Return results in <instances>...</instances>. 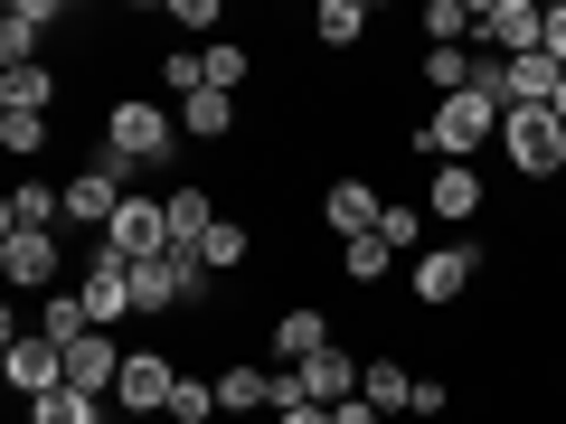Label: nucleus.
Segmentation results:
<instances>
[{"mask_svg": "<svg viewBox=\"0 0 566 424\" xmlns=\"http://www.w3.org/2000/svg\"><path fill=\"white\" fill-rule=\"evenodd\" d=\"M472 57H482V47H472ZM501 123H510V104H501V57H482V76H472L463 95H444L434 114L416 123V151H424L434 170H444V161H482V141H501Z\"/></svg>", "mask_w": 566, "mask_h": 424, "instance_id": "1", "label": "nucleus"}, {"mask_svg": "<svg viewBox=\"0 0 566 424\" xmlns=\"http://www.w3.org/2000/svg\"><path fill=\"white\" fill-rule=\"evenodd\" d=\"M170 141H180V104H161V95H123V104H104V151H123L133 170H161V161H170Z\"/></svg>", "mask_w": 566, "mask_h": 424, "instance_id": "2", "label": "nucleus"}, {"mask_svg": "<svg viewBox=\"0 0 566 424\" xmlns=\"http://www.w3.org/2000/svg\"><path fill=\"white\" fill-rule=\"evenodd\" d=\"M501 151H510V170H520V180H557V170H566V123L547 114V104H510Z\"/></svg>", "mask_w": 566, "mask_h": 424, "instance_id": "3", "label": "nucleus"}, {"mask_svg": "<svg viewBox=\"0 0 566 424\" xmlns=\"http://www.w3.org/2000/svg\"><path fill=\"white\" fill-rule=\"evenodd\" d=\"M133 180H142V170L123 161V151H95V161L66 180V226H95V236H104V226H114V208L133 199Z\"/></svg>", "mask_w": 566, "mask_h": 424, "instance_id": "4", "label": "nucleus"}, {"mask_svg": "<svg viewBox=\"0 0 566 424\" xmlns=\"http://www.w3.org/2000/svg\"><path fill=\"white\" fill-rule=\"evenodd\" d=\"M472 47H482V57H538L547 10L538 0H482V10H472Z\"/></svg>", "mask_w": 566, "mask_h": 424, "instance_id": "5", "label": "nucleus"}, {"mask_svg": "<svg viewBox=\"0 0 566 424\" xmlns=\"http://www.w3.org/2000/svg\"><path fill=\"white\" fill-rule=\"evenodd\" d=\"M170 386H180L170 349H123V378H114L123 424H161V415H170Z\"/></svg>", "mask_w": 566, "mask_h": 424, "instance_id": "6", "label": "nucleus"}, {"mask_svg": "<svg viewBox=\"0 0 566 424\" xmlns=\"http://www.w3.org/2000/svg\"><path fill=\"white\" fill-rule=\"evenodd\" d=\"M104 255H114V264H151V255H170V199L133 189V199L114 208V226H104Z\"/></svg>", "mask_w": 566, "mask_h": 424, "instance_id": "7", "label": "nucleus"}, {"mask_svg": "<svg viewBox=\"0 0 566 424\" xmlns=\"http://www.w3.org/2000/svg\"><path fill=\"white\" fill-rule=\"evenodd\" d=\"M0 378H10V396H20V405H39V396H57V386H66V349L48 340V330H10Z\"/></svg>", "mask_w": 566, "mask_h": 424, "instance_id": "8", "label": "nucleus"}, {"mask_svg": "<svg viewBox=\"0 0 566 424\" xmlns=\"http://www.w3.org/2000/svg\"><path fill=\"white\" fill-rule=\"evenodd\" d=\"M472 283H482V245H472V236H463V245H434V255H416V303H424V311H453Z\"/></svg>", "mask_w": 566, "mask_h": 424, "instance_id": "9", "label": "nucleus"}, {"mask_svg": "<svg viewBox=\"0 0 566 424\" xmlns=\"http://www.w3.org/2000/svg\"><path fill=\"white\" fill-rule=\"evenodd\" d=\"M85 311H95V330H123V321H142V303H133V264H114L104 255V236H95V255H85Z\"/></svg>", "mask_w": 566, "mask_h": 424, "instance_id": "10", "label": "nucleus"}, {"mask_svg": "<svg viewBox=\"0 0 566 424\" xmlns=\"http://www.w3.org/2000/svg\"><path fill=\"white\" fill-rule=\"evenodd\" d=\"M48 20H57V0H10V10H0V76L39 66V39H48Z\"/></svg>", "mask_w": 566, "mask_h": 424, "instance_id": "11", "label": "nucleus"}, {"mask_svg": "<svg viewBox=\"0 0 566 424\" xmlns=\"http://www.w3.org/2000/svg\"><path fill=\"white\" fill-rule=\"evenodd\" d=\"M114 378H123V349H114V330H95V340H76V349H66V386H76V396L114 405Z\"/></svg>", "mask_w": 566, "mask_h": 424, "instance_id": "12", "label": "nucleus"}, {"mask_svg": "<svg viewBox=\"0 0 566 424\" xmlns=\"http://www.w3.org/2000/svg\"><path fill=\"white\" fill-rule=\"evenodd\" d=\"M218 415H237V424L274 415V368H255V359H227V368H218Z\"/></svg>", "mask_w": 566, "mask_h": 424, "instance_id": "13", "label": "nucleus"}, {"mask_svg": "<svg viewBox=\"0 0 566 424\" xmlns=\"http://www.w3.org/2000/svg\"><path fill=\"white\" fill-rule=\"evenodd\" d=\"M322 218H331V236H378V218H387V199H378V189H368V180H331L322 189Z\"/></svg>", "mask_w": 566, "mask_h": 424, "instance_id": "14", "label": "nucleus"}, {"mask_svg": "<svg viewBox=\"0 0 566 424\" xmlns=\"http://www.w3.org/2000/svg\"><path fill=\"white\" fill-rule=\"evenodd\" d=\"M359 368H368V359H349V349L331 340L322 359H303L293 378H303V396H312V405H349V396H359Z\"/></svg>", "mask_w": 566, "mask_h": 424, "instance_id": "15", "label": "nucleus"}, {"mask_svg": "<svg viewBox=\"0 0 566 424\" xmlns=\"http://www.w3.org/2000/svg\"><path fill=\"white\" fill-rule=\"evenodd\" d=\"M424 218H482V161H444L424 180Z\"/></svg>", "mask_w": 566, "mask_h": 424, "instance_id": "16", "label": "nucleus"}, {"mask_svg": "<svg viewBox=\"0 0 566 424\" xmlns=\"http://www.w3.org/2000/svg\"><path fill=\"white\" fill-rule=\"evenodd\" d=\"M0 274L20 293H57V236H0Z\"/></svg>", "mask_w": 566, "mask_h": 424, "instance_id": "17", "label": "nucleus"}, {"mask_svg": "<svg viewBox=\"0 0 566 424\" xmlns=\"http://www.w3.org/2000/svg\"><path fill=\"white\" fill-rule=\"evenodd\" d=\"M208 236H218V199H208L199 180H180L170 189V255H199Z\"/></svg>", "mask_w": 566, "mask_h": 424, "instance_id": "18", "label": "nucleus"}, {"mask_svg": "<svg viewBox=\"0 0 566 424\" xmlns=\"http://www.w3.org/2000/svg\"><path fill=\"white\" fill-rule=\"evenodd\" d=\"M557 76L566 66L547 57V47L538 57H501V104H557Z\"/></svg>", "mask_w": 566, "mask_h": 424, "instance_id": "19", "label": "nucleus"}, {"mask_svg": "<svg viewBox=\"0 0 566 424\" xmlns=\"http://www.w3.org/2000/svg\"><path fill=\"white\" fill-rule=\"evenodd\" d=\"M322 349H331V321H322V311H283V321H274V359L283 368H303V359H322Z\"/></svg>", "mask_w": 566, "mask_h": 424, "instance_id": "20", "label": "nucleus"}, {"mask_svg": "<svg viewBox=\"0 0 566 424\" xmlns=\"http://www.w3.org/2000/svg\"><path fill=\"white\" fill-rule=\"evenodd\" d=\"M133 303H142V321H170V311H180V264L170 255L133 264Z\"/></svg>", "mask_w": 566, "mask_h": 424, "instance_id": "21", "label": "nucleus"}, {"mask_svg": "<svg viewBox=\"0 0 566 424\" xmlns=\"http://www.w3.org/2000/svg\"><path fill=\"white\" fill-rule=\"evenodd\" d=\"M39 330H48L57 349L95 340V311H85V293H48V303H39Z\"/></svg>", "mask_w": 566, "mask_h": 424, "instance_id": "22", "label": "nucleus"}, {"mask_svg": "<svg viewBox=\"0 0 566 424\" xmlns=\"http://www.w3.org/2000/svg\"><path fill=\"white\" fill-rule=\"evenodd\" d=\"M180 132H189V141H227V132H237V95H218V85L189 95V104H180Z\"/></svg>", "mask_w": 566, "mask_h": 424, "instance_id": "23", "label": "nucleus"}, {"mask_svg": "<svg viewBox=\"0 0 566 424\" xmlns=\"http://www.w3.org/2000/svg\"><path fill=\"white\" fill-rule=\"evenodd\" d=\"M359 396L378 405V415H406V405H416V378H406L397 359H368V368H359Z\"/></svg>", "mask_w": 566, "mask_h": 424, "instance_id": "24", "label": "nucleus"}, {"mask_svg": "<svg viewBox=\"0 0 566 424\" xmlns=\"http://www.w3.org/2000/svg\"><path fill=\"white\" fill-rule=\"evenodd\" d=\"M312 39L322 47H359L368 39V0H322V10H312Z\"/></svg>", "mask_w": 566, "mask_h": 424, "instance_id": "25", "label": "nucleus"}, {"mask_svg": "<svg viewBox=\"0 0 566 424\" xmlns=\"http://www.w3.org/2000/svg\"><path fill=\"white\" fill-rule=\"evenodd\" d=\"M472 76H482V57H472V47H424V85H434V104L463 95Z\"/></svg>", "mask_w": 566, "mask_h": 424, "instance_id": "26", "label": "nucleus"}, {"mask_svg": "<svg viewBox=\"0 0 566 424\" xmlns=\"http://www.w3.org/2000/svg\"><path fill=\"white\" fill-rule=\"evenodd\" d=\"M57 104V76L48 66H20V76H0V114H48Z\"/></svg>", "mask_w": 566, "mask_h": 424, "instance_id": "27", "label": "nucleus"}, {"mask_svg": "<svg viewBox=\"0 0 566 424\" xmlns=\"http://www.w3.org/2000/svg\"><path fill=\"white\" fill-rule=\"evenodd\" d=\"M245 255H255V236H245L237 218H218V236L199 245V264H208V274H245Z\"/></svg>", "mask_w": 566, "mask_h": 424, "instance_id": "28", "label": "nucleus"}, {"mask_svg": "<svg viewBox=\"0 0 566 424\" xmlns=\"http://www.w3.org/2000/svg\"><path fill=\"white\" fill-rule=\"evenodd\" d=\"M424 47H472V10L463 0H424Z\"/></svg>", "mask_w": 566, "mask_h": 424, "instance_id": "29", "label": "nucleus"}, {"mask_svg": "<svg viewBox=\"0 0 566 424\" xmlns=\"http://www.w3.org/2000/svg\"><path fill=\"white\" fill-rule=\"evenodd\" d=\"M161 95H208V57H199V47H170V57H161Z\"/></svg>", "mask_w": 566, "mask_h": 424, "instance_id": "30", "label": "nucleus"}, {"mask_svg": "<svg viewBox=\"0 0 566 424\" xmlns=\"http://www.w3.org/2000/svg\"><path fill=\"white\" fill-rule=\"evenodd\" d=\"M208 415H218V378H180V386H170V415L161 424H208Z\"/></svg>", "mask_w": 566, "mask_h": 424, "instance_id": "31", "label": "nucleus"}, {"mask_svg": "<svg viewBox=\"0 0 566 424\" xmlns=\"http://www.w3.org/2000/svg\"><path fill=\"white\" fill-rule=\"evenodd\" d=\"M387 264H397V245H387V236H349V245H340V274H349V283H378Z\"/></svg>", "mask_w": 566, "mask_h": 424, "instance_id": "32", "label": "nucleus"}, {"mask_svg": "<svg viewBox=\"0 0 566 424\" xmlns=\"http://www.w3.org/2000/svg\"><path fill=\"white\" fill-rule=\"evenodd\" d=\"M0 151H10V161H39L48 151V114H0Z\"/></svg>", "mask_w": 566, "mask_h": 424, "instance_id": "33", "label": "nucleus"}, {"mask_svg": "<svg viewBox=\"0 0 566 424\" xmlns=\"http://www.w3.org/2000/svg\"><path fill=\"white\" fill-rule=\"evenodd\" d=\"M29 424H104V415H95V396L57 386V396H39V405H29Z\"/></svg>", "mask_w": 566, "mask_h": 424, "instance_id": "34", "label": "nucleus"}, {"mask_svg": "<svg viewBox=\"0 0 566 424\" xmlns=\"http://www.w3.org/2000/svg\"><path fill=\"white\" fill-rule=\"evenodd\" d=\"M378 236L397 245V255H416V236H424V208H416V199H387V218H378Z\"/></svg>", "mask_w": 566, "mask_h": 424, "instance_id": "35", "label": "nucleus"}, {"mask_svg": "<svg viewBox=\"0 0 566 424\" xmlns=\"http://www.w3.org/2000/svg\"><path fill=\"white\" fill-rule=\"evenodd\" d=\"M199 57H208V85H218V95H237V85H245V47H199Z\"/></svg>", "mask_w": 566, "mask_h": 424, "instance_id": "36", "label": "nucleus"}, {"mask_svg": "<svg viewBox=\"0 0 566 424\" xmlns=\"http://www.w3.org/2000/svg\"><path fill=\"white\" fill-rule=\"evenodd\" d=\"M444 405H453V386H444V378H416V405H406V415H424V424H434Z\"/></svg>", "mask_w": 566, "mask_h": 424, "instance_id": "37", "label": "nucleus"}, {"mask_svg": "<svg viewBox=\"0 0 566 424\" xmlns=\"http://www.w3.org/2000/svg\"><path fill=\"white\" fill-rule=\"evenodd\" d=\"M547 57L566 66V0H547Z\"/></svg>", "mask_w": 566, "mask_h": 424, "instance_id": "38", "label": "nucleus"}, {"mask_svg": "<svg viewBox=\"0 0 566 424\" xmlns=\"http://www.w3.org/2000/svg\"><path fill=\"white\" fill-rule=\"evenodd\" d=\"M331 424H387V415H378L368 396H349V405H331Z\"/></svg>", "mask_w": 566, "mask_h": 424, "instance_id": "39", "label": "nucleus"}, {"mask_svg": "<svg viewBox=\"0 0 566 424\" xmlns=\"http://www.w3.org/2000/svg\"><path fill=\"white\" fill-rule=\"evenodd\" d=\"M274 424H331V405H283Z\"/></svg>", "mask_w": 566, "mask_h": 424, "instance_id": "40", "label": "nucleus"}, {"mask_svg": "<svg viewBox=\"0 0 566 424\" xmlns=\"http://www.w3.org/2000/svg\"><path fill=\"white\" fill-rule=\"evenodd\" d=\"M547 114H557V123H566V76H557V104H547Z\"/></svg>", "mask_w": 566, "mask_h": 424, "instance_id": "41", "label": "nucleus"}, {"mask_svg": "<svg viewBox=\"0 0 566 424\" xmlns=\"http://www.w3.org/2000/svg\"><path fill=\"white\" fill-rule=\"evenodd\" d=\"M104 424H123V415H104Z\"/></svg>", "mask_w": 566, "mask_h": 424, "instance_id": "42", "label": "nucleus"}]
</instances>
